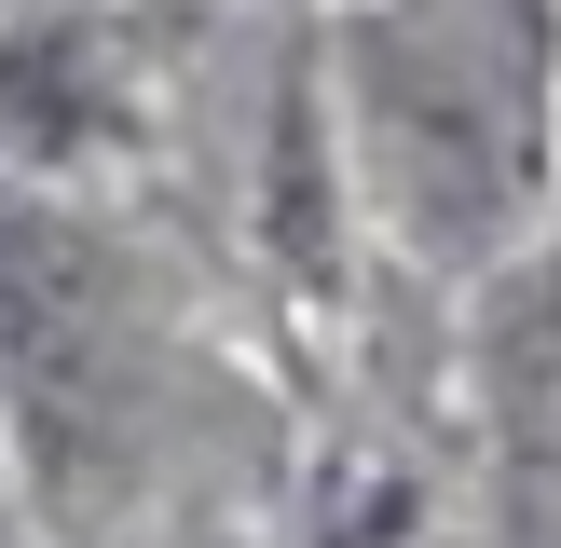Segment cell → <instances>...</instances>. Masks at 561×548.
Returning a JSON list of instances; mask_svg holds the SVG:
<instances>
[{
    "mask_svg": "<svg viewBox=\"0 0 561 548\" xmlns=\"http://www.w3.org/2000/svg\"><path fill=\"white\" fill-rule=\"evenodd\" d=\"M329 164L425 261H493L535 219L561 151V42L548 0H370L343 14L316 82Z\"/></svg>",
    "mask_w": 561,
    "mask_h": 548,
    "instance_id": "6da1fadb",
    "label": "cell"
},
{
    "mask_svg": "<svg viewBox=\"0 0 561 548\" xmlns=\"http://www.w3.org/2000/svg\"><path fill=\"white\" fill-rule=\"evenodd\" d=\"M124 411H137L124 261L55 179L0 164V425H14V466L27 480L110 466Z\"/></svg>",
    "mask_w": 561,
    "mask_h": 548,
    "instance_id": "7a4b0ae2",
    "label": "cell"
},
{
    "mask_svg": "<svg viewBox=\"0 0 561 548\" xmlns=\"http://www.w3.org/2000/svg\"><path fill=\"white\" fill-rule=\"evenodd\" d=\"M124 42H110L96 14L82 27H14L0 42V164L14 179H55L69 151H96V137H124Z\"/></svg>",
    "mask_w": 561,
    "mask_h": 548,
    "instance_id": "3957f363",
    "label": "cell"
},
{
    "mask_svg": "<svg viewBox=\"0 0 561 548\" xmlns=\"http://www.w3.org/2000/svg\"><path fill=\"white\" fill-rule=\"evenodd\" d=\"M14 507H27V466H14V425H0V535H14Z\"/></svg>",
    "mask_w": 561,
    "mask_h": 548,
    "instance_id": "277c9868",
    "label": "cell"
}]
</instances>
